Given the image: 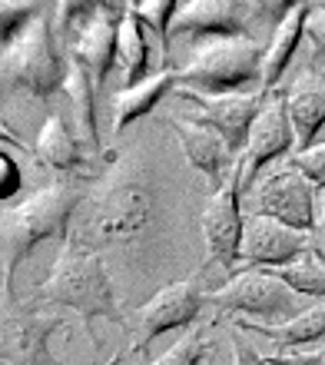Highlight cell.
<instances>
[{"label": "cell", "instance_id": "8fae6325", "mask_svg": "<svg viewBox=\"0 0 325 365\" xmlns=\"http://www.w3.org/2000/svg\"><path fill=\"white\" fill-rule=\"evenodd\" d=\"M242 163H236L232 176L226 180L222 190L210 196V202L200 212L202 240H206V259L200 266V276L210 266H222L226 272L236 269L239 262V242H242Z\"/></svg>", "mask_w": 325, "mask_h": 365}, {"label": "cell", "instance_id": "7a4b0ae2", "mask_svg": "<svg viewBox=\"0 0 325 365\" xmlns=\"http://www.w3.org/2000/svg\"><path fill=\"white\" fill-rule=\"evenodd\" d=\"M86 186L80 180H53L40 186L27 200L0 210V286H14V272L40 242L60 240V246L70 236L73 212L83 202Z\"/></svg>", "mask_w": 325, "mask_h": 365}, {"label": "cell", "instance_id": "ac0fdd59", "mask_svg": "<svg viewBox=\"0 0 325 365\" xmlns=\"http://www.w3.org/2000/svg\"><path fill=\"white\" fill-rule=\"evenodd\" d=\"M286 96H289V120H292L299 153L312 150L316 143H322L325 133V77L306 73L292 87H286Z\"/></svg>", "mask_w": 325, "mask_h": 365}, {"label": "cell", "instance_id": "6da1fadb", "mask_svg": "<svg viewBox=\"0 0 325 365\" xmlns=\"http://www.w3.org/2000/svg\"><path fill=\"white\" fill-rule=\"evenodd\" d=\"M156 216V192L150 176L136 166L110 173L96 190L83 196L73 212L67 246L83 252H100L140 240Z\"/></svg>", "mask_w": 325, "mask_h": 365}, {"label": "cell", "instance_id": "9c48e42d", "mask_svg": "<svg viewBox=\"0 0 325 365\" xmlns=\"http://www.w3.org/2000/svg\"><path fill=\"white\" fill-rule=\"evenodd\" d=\"M67 322L43 312L33 299H17L14 286H0V362L4 365H57L50 356V336Z\"/></svg>", "mask_w": 325, "mask_h": 365}, {"label": "cell", "instance_id": "7402d4cb", "mask_svg": "<svg viewBox=\"0 0 325 365\" xmlns=\"http://www.w3.org/2000/svg\"><path fill=\"white\" fill-rule=\"evenodd\" d=\"M67 60V73H63V93L70 96V106H73V116H77L80 126V140L90 153L106 156L110 150H103V140H100V126H96V87L90 73H86L83 63H77L73 57Z\"/></svg>", "mask_w": 325, "mask_h": 365}, {"label": "cell", "instance_id": "ffe728a7", "mask_svg": "<svg viewBox=\"0 0 325 365\" xmlns=\"http://www.w3.org/2000/svg\"><path fill=\"white\" fill-rule=\"evenodd\" d=\"M239 332H256V336H266L272 346L279 349V356L286 352H299V349H312L325 342V302H312V306L302 312V316L289 319L282 326H259V322H249V319H229Z\"/></svg>", "mask_w": 325, "mask_h": 365}, {"label": "cell", "instance_id": "d6986e66", "mask_svg": "<svg viewBox=\"0 0 325 365\" xmlns=\"http://www.w3.org/2000/svg\"><path fill=\"white\" fill-rule=\"evenodd\" d=\"M312 14V4H292L282 24L276 27V34L269 37L266 47V63H262V93H276L282 77H286L289 63L296 60L302 40H306V24Z\"/></svg>", "mask_w": 325, "mask_h": 365}, {"label": "cell", "instance_id": "8992f818", "mask_svg": "<svg viewBox=\"0 0 325 365\" xmlns=\"http://www.w3.org/2000/svg\"><path fill=\"white\" fill-rule=\"evenodd\" d=\"M292 4H242V0H180L176 20H172V37L186 40H220V37H252L259 43L276 34Z\"/></svg>", "mask_w": 325, "mask_h": 365}, {"label": "cell", "instance_id": "f1b7e54d", "mask_svg": "<svg viewBox=\"0 0 325 365\" xmlns=\"http://www.w3.org/2000/svg\"><path fill=\"white\" fill-rule=\"evenodd\" d=\"M286 166H289V170H296V173H302L309 182H316L319 190H322V186H325V140H322V143H316L312 150L296 153Z\"/></svg>", "mask_w": 325, "mask_h": 365}, {"label": "cell", "instance_id": "d590c367", "mask_svg": "<svg viewBox=\"0 0 325 365\" xmlns=\"http://www.w3.org/2000/svg\"><path fill=\"white\" fill-rule=\"evenodd\" d=\"M319 222L325 226V186L319 190Z\"/></svg>", "mask_w": 325, "mask_h": 365}, {"label": "cell", "instance_id": "30bf717a", "mask_svg": "<svg viewBox=\"0 0 325 365\" xmlns=\"http://www.w3.org/2000/svg\"><path fill=\"white\" fill-rule=\"evenodd\" d=\"M206 309V292L200 286V276L180 279L162 286L153 299H146L143 306H136L126 316V332H133V356H146L160 336L172 329H190L200 326V316Z\"/></svg>", "mask_w": 325, "mask_h": 365}, {"label": "cell", "instance_id": "4316f807", "mask_svg": "<svg viewBox=\"0 0 325 365\" xmlns=\"http://www.w3.org/2000/svg\"><path fill=\"white\" fill-rule=\"evenodd\" d=\"M43 7L47 4H33V0H0V50L10 40H17Z\"/></svg>", "mask_w": 325, "mask_h": 365}, {"label": "cell", "instance_id": "83f0119b", "mask_svg": "<svg viewBox=\"0 0 325 365\" xmlns=\"http://www.w3.org/2000/svg\"><path fill=\"white\" fill-rule=\"evenodd\" d=\"M306 40L312 47L309 73L325 77V4H312V14H309V24H306Z\"/></svg>", "mask_w": 325, "mask_h": 365}, {"label": "cell", "instance_id": "d4e9b609", "mask_svg": "<svg viewBox=\"0 0 325 365\" xmlns=\"http://www.w3.org/2000/svg\"><path fill=\"white\" fill-rule=\"evenodd\" d=\"M282 282H286L292 292H299L302 299H319V302H325V266L312 256V252H306V256H299L292 266H286V269H272Z\"/></svg>", "mask_w": 325, "mask_h": 365}, {"label": "cell", "instance_id": "f546056e", "mask_svg": "<svg viewBox=\"0 0 325 365\" xmlns=\"http://www.w3.org/2000/svg\"><path fill=\"white\" fill-rule=\"evenodd\" d=\"M226 332H229V346H232V365H272L232 322L226 326Z\"/></svg>", "mask_w": 325, "mask_h": 365}, {"label": "cell", "instance_id": "603a6c76", "mask_svg": "<svg viewBox=\"0 0 325 365\" xmlns=\"http://www.w3.org/2000/svg\"><path fill=\"white\" fill-rule=\"evenodd\" d=\"M150 30L143 27L140 14L133 10V0L126 4L123 24H120V40H116V60H120V73H123V90L143 83L150 73V57H153V47H150Z\"/></svg>", "mask_w": 325, "mask_h": 365}, {"label": "cell", "instance_id": "4fadbf2b", "mask_svg": "<svg viewBox=\"0 0 325 365\" xmlns=\"http://www.w3.org/2000/svg\"><path fill=\"white\" fill-rule=\"evenodd\" d=\"M296 146V133H292V120H289V96L279 87L276 93H269L262 113L256 116V123L249 130L246 150H242V196L256 186L259 173L276 160H286L289 150Z\"/></svg>", "mask_w": 325, "mask_h": 365}, {"label": "cell", "instance_id": "cb8c5ba5", "mask_svg": "<svg viewBox=\"0 0 325 365\" xmlns=\"http://www.w3.org/2000/svg\"><path fill=\"white\" fill-rule=\"evenodd\" d=\"M133 10L140 14L143 27L150 30V37L160 43V63L162 70H170V50H172V20L180 10V0H133Z\"/></svg>", "mask_w": 325, "mask_h": 365}, {"label": "cell", "instance_id": "e0dca14e", "mask_svg": "<svg viewBox=\"0 0 325 365\" xmlns=\"http://www.w3.org/2000/svg\"><path fill=\"white\" fill-rule=\"evenodd\" d=\"M166 126L176 133V140H180L182 153H186L192 170H200V173L210 180L212 192L222 190L226 180L232 176V170H236V163H239V156L229 150V143H226L216 130L192 123V120H186V116H180V113L166 116Z\"/></svg>", "mask_w": 325, "mask_h": 365}, {"label": "cell", "instance_id": "4dcf8cb0", "mask_svg": "<svg viewBox=\"0 0 325 365\" xmlns=\"http://www.w3.org/2000/svg\"><path fill=\"white\" fill-rule=\"evenodd\" d=\"M24 186V170L10 153L0 150V202H10Z\"/></svg>", "mask_w": 325, "mask_h": 365}, {"label": "cell", "instance_id": "5bb4252c", "mask_svg": "<svg viewBox=\"0 0 325 365\" xmlns=\"http://www.w3.org/2000/svg\"><path fill=\"white\" fill-rule=\"evenodd\" d=\"M180 100L192 103L190 120L200 126H210L229 143L236 156H242L249 140V130L256 123V116L262 113L269 93H226V96H210L196 93V90H176Z\"/></svg>", "mask_w": 325, "mask_h": 365}, {"label": "cell", "instance_id": "7c38bea8", "mask_svg": "<svg viewBox=\"0 0 325 365\" xmlns=\"http://www.w3.org/2000/svg\"><path fill=\"white\" fill-rule=\"evenodd\" d=\"M249 216H266L296 232H316L319 222V186L309 182L296 170H279L266 182H259L252 192V212Z\"/></svg>", "mask_w": 325, "mask_h": 365}, {"label": "cell", "instance_id": "277c9868", "mask_svg": "<svg viewBox=\"0 0 325 365\" xmlns=\"http://www.w3.org/2000/svg\"><path fill=\"white\" fill-rule=\"evenodd\" d=\"M266 43L252 37H220L190 43L180 70V83L196 93H262Z\"/></svg>", "mask_w": 325, "mask_h": 365}, {"label": "cell", "instance_id": "e575fe53", "mask_svg": "<svg viewBox=\"0 0 325 365\" xmlns=\"http://www.w3.org/2000/svg\"><path fill=\"white\" fill-rule=\"evenodd\" d=\"M130 359H133V352L126 349V352H120V356H113V359H110V362H103V365H123V362H130Z\"/></svg>", "mask_w": 325, "mask_h": 365}, {"label": "cell", "instance_id": "ba28073f", "mask_svg": "<svg viewBox=\"0 0 325 365\" xmlns=\"http://www.w3.org/2000/svg\"><path fill=\"white\" fill-rule=\"evenodd\" d=\"M206 306H212L220 316L249 319L259 326H282L302 316L309 302L292 292L272 269H232L226 286L206 292Z\"/></svg>", "mask_w": 325, "mask_h": 365}, {"label": "cell", "instance_id": "2e32d148", "mask_svg": "<svg viewBox=\"0 0 325 365\" xmlns=\"http://www.w3.org/2000/svg\"><path fill=\"white\" fill-rule=\"evenodd\" d=\"M33 160H40L43 166L63 173V180H80L83 182L86 176L93 180L100 176L110 163H116V153L96 156L83 146L80 136H73L63 116H47V123L40 126L37 133V146H33Z\"/></svg>", "mask_w": 325, "mask_h": 365}, {"label": "cell", "instance_id": "d6a6232c", "mask_svg": "<svg viewBox=\"0 0 325 365\" xmlns=\"http://www.w3.org/2000/svg\"><path fill=\"white\" fill-rule=\"evenodd\" d=\"M0 143H10V146H14V150H24V153H30V156H33V146H27V143H24V140H20V136L14 133V130H10V126L4 123V120H0Z\"/></svg>", "mask_w": 325, "mask_h": 365}, {"label": "cell", "instance_id": "484cf974", "mask_svg": "<svg viewBox=\"0 0 325 365\" xmlns=\"http://www.w3.org/2000/svg\"><path fill=\"white\" fill-rule=\"evenodd\" d=\"M206 329L210 326H190L150 365H206L212 356V342H210V336H206Z\"/></svg>", "mask_w": 325, "mask_h": 365}, {"label": "cell", "instance_id": "5b68a950", "mask_svg": "<svg viewBox=\"0 0 325 365\" xmlns=\"http://www.w3.org/2000/svg\"><path fill=\"white\" fill-rule=\"evenodd\" d=\"M126 4H110V0H67L53 4V20L63 34L67 53L77 63H83L93 87L100 90L113 70L116 40H120V24H123Z\"/></svg>", "mask_w": 325, "mask_h": 365}, {"label": "cell", "instance_id": "1f68e13d", "mask_svg": "<svg viewBox=\"0 0 325 365\" xmlns=\"http://www.w3.org/2000/svg\"><path fill=\"white\" fill-rule=\"evenodd\" d=\"M272 365H325V342L312 349H299V352H286V356H269Z\"/></svg>", "mask_w": 325, "mask_h": 365}, {"label": "cell", "instance_id": "9a60e30c", "mask_svg": "<svg viewBox=\"0 0 325 365\" xmlns=\"http://www.w3.org/2000/svg\"><path fill=\"white\" fill-rule=\"evenodd\" d=\"M309 252V236L266 216H249L242 226L239 262L236 269H286Z\"/></svg>", "mask_w": 325, "mask_h": 365}, {"label": "cell", "instance_id": "44dd1931", "mask_svg": "<svg viewBox=\"0 0 325 365\" xmlns=\"http://www.w3.org/2000/svg\"><path fill=\"white\" fill-rule=\"evenodd\" d=\"M180 87V70L170 67V70H160L153 77H146L143 83H136V87H126V90H116L113 93V136H120L126 126L140 120V116L153 113L156 103H160L162 96L176 93Z\"/></svg>", "mask_w": 325, "mask_h": 365}, {"label": "cell", "instance_id": "836d02e7", "mask_svg": "<svg viewBox=\"0 0 325 365\" xmlns=\"http://www.w3.org/2000/svg\"><path fill=\"white\" fill-rule=\"evenodd\" d=\"M309 252L325 266V226H319L316 232H309Z\"/></svg>", "mask_w": 325, "mask_h": 365}, {"label": "cell", "instance_id": "52a82bcc", "mask_svg": "<svg viewBox=\"0 0 325 365\" xmlns=\"http://www.w3.org/2000/svg\"><path fill=\"white\" fill-rule=\"evenodd\" d=\"M63 73H67V60L57 50L53 4H47L17 40H10L0 50V83L47 100L53 90L63 87Z\"/></svg>", "mask_w": 325, "mask_h": 365}, {"label": "cell", "instance_id": "3957f363", "mask_svg": "<svg viewBox=\"0 0 325 365\" xmlns=\"http://www.w3.org/2000/svg\"><path fill=\"white\" fill-rule=\"evenodd\" d=\"M30 299L40 306L73 309L93 349H100V336L93 329L96 319H110V322L126 329V312L120 309V296L110 282V272H106L100 252H83L63 242L47 279L40 286H33Z\"/></svg>", "mask_w": 325, "mask_h": 365}]
</instances>
